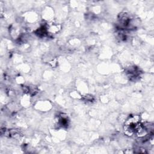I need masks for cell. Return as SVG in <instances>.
Returning a JSON list of instances; mask_svg holds the SVG:
<instances>
[{
  "label": "cell",
  "instance_id": "cell-1",
  "mask_svg": "<svg viewBox=\"0 0 154 154\" xmlns=\"http://www.w3.org/2000/svg\"><path fill=\"white\" fill-rule=\"evenodd\" d=\"M125 132L126 135L131 136L133 134H137L139 137L144 136L146 129L141 125L140 118L138 116H134L129 117L125 123Z\"/></svg>",
  "mask_w": 154,
  "mask_h": 154
}]
</instances>
